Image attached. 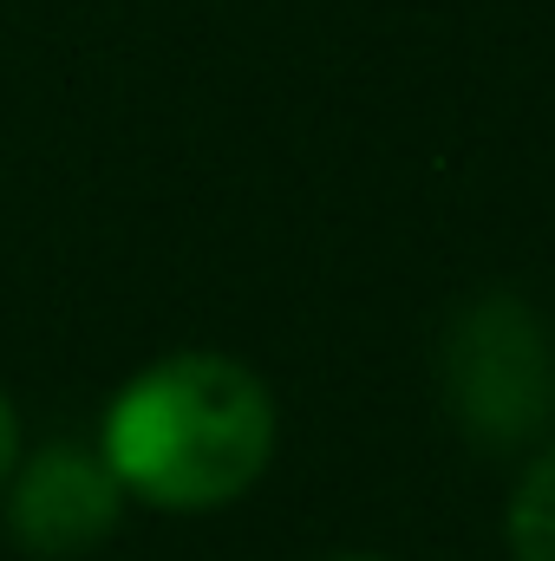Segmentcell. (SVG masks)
<instances>
[{
	"mask_svg": "<svg viewBox=\"0 0 555 561\" xmlns=\"http://www.w3.org/2000/svg\"><path fill=\"white\" fill-rule=\"evenodd\" d=\"M275 457V399L229 353H170L105 412L112 477L157 510L236 503Z\"/></svg>",
	"mask_w": 555,
	"mask_h": 561,
	"instance_id": "6da1fadb",
	"label": "cell"
},
{
	"mask_svg": "<svg viewBox=\"0 0 555 561\" xmlns=\"http://www.w3.org/2000/svg\"><path fill=\"white\" fill-rule=\"evenodd\" d=\"M438 392L457 437L484 457H523L555 424V340L523 294H471L438 333Z\"/></svg>",
	"mask_w": 555,
	"mask_h": 561,
	"instance_id": "7a4b0ae2",
	"label": "cell"
},
{
	"mask_svg": "<svg viewBox=\"0 0 555 561\" xmlns=\"http://www.w3.org/2000/svg\"><path fill=\"white\" fill-rule=\"evenodd\" d=\"M125 516V483L112 477L105 450L46 444L7 477V529L26 556L66 561L99 549Z\"/></svg>",
	"mask_w": 555,
	"mask_h": 561,
	"instance_id": "3957f363",
	"label": "cell"
},
{
	"mask_svg": "<svg viewBox=\"0 0 555 561\" xmlns=\"http://www.w3.org/2000/svg\"><path fill=\"white\" fill-rule=\"evenodd\" d=\"M510 556L555 561V444L530 457V470L510 490Z\"/></svg>",
	"mask_w": 555,
	"mask_h": 561,
	"instance_id": "277c9868",
	"label": "cell"
},
{
	"mask_svg": "<svg viewBox=\"0 0 555 561\" xmlns=\"http://www.w3.org/2000/svg\"><path fill=\"white\" fill-rule=\"evenodd\" d=\"M13 463H20V424H13V405H7V392H0V490H7V477H13Z\"/></svg>",
	"mask_w": 555,
	"mask_h": 561,
	"instance_id": "5b68a950",
	"label": "cell"
},
{
	"mask_svg": "<svg viewBox=\"0 0 555 561\" xmlns=\"http://www.w3.org/2000/svg\"><path fill=\"white\" fill-rule=\"evenodd\" d=\"M327 561H393V556H373V549H347V556H327Z\"/></svg>",
	"mask_w": 555,
	"mask_h": 561,
	"instance_id": "8992f818",
	"label": "cell"
}]
</instances>
